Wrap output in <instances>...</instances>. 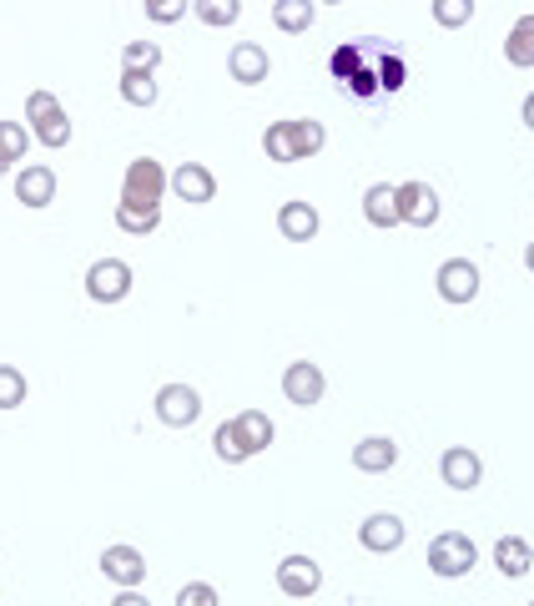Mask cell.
Here are the masks:
<instances>
[{"label":"cell","instance_id":"obj_40","mask_svg":"<svg viewBox=\"0 0 534 606\" xmlns=\"http://www.w3.org/2000/svg\"><path fill=\"white\" fill-rule=\"evenodd\" d=\"M520 117H524V127H530V132H534V91H530V97H524V111H520Z\"/></svg>","mask_w":534,"mask_h":606},{"label":"cell","instance_id":"obj_43","mask_svg":"<svg viewBox=\"0 0 534 606\" xmlns=\"http://www.w3.org/2000/svg\"><path fill=\"white\" fill-rule=\"evenodd\" d=\"M530 606H534V602H530Z\"/></svg>","mask_w":534,"mask_h":606},{"label":"cell","instance_id":"obj_19","mask_svg":"<svg viewBox=\"0 0 534 606\" xmlns=\"http://www.w3.org/2000/svg\"><path fill=\"white\" fill-rule=\"evenodd\" d=\"M232 425H238L242 445H248V455H262L268 445H273V419L262 415V409H242V415H232Z\"/></svg>","mask_w":534,"mask_h":606},{"label":"cell","instance_id":"obj_9","mask_svg":"<svg viewBox=\"0 0 534 606\" xmlns=\"http://www.w3.org/2000/svg\"><path fill=\"white\" fill-rule=\"evenodd\" d=\"M359 540H363V552L389 556V552H399V546L409 540V526L393 516V510H373V516L359 526Z\"/></svg>","mask_w":534,"mask_h":606},{"label":"cell","instance_id":"obj_25","mask_svg":"<svg viewBox=\"0 0 534 606\" xmlns=\"http://www.w3.org/2000/svg\"><path fill=\"white\" fill-rule=\"evenodd\" d=\"M121 101H131V107H157L152 71H121Z\"/></svg>","mask_w":534,"mask_h":606},{"label":"cell","instance_id":"obj_8","mask_svg":"<svg viewBox=\"0 0 534 606\" xmlns=\"http://www.w3.org/2000/svg\"><path fill=\"white\" fill-rule=\"evenodd\" d=\"M278 592L283 596H318L323 592V566L313 562V556H283L278 562Z\"/></svg>","mask_w":534,"mask_h":606},{"label":"cell","instance_id":"obj_21","mask_svg":"<svg viewBox=\"0 0 534 606\" xmlns=\"http://www.w3.org/2000/svg\"><path fill=\"white\" fill-rule=\"evenodd\" d=\"M369 51H379V46H373V36H363V41H343L339 51L328 56V71L339 77V87H343L349 77H359V71H363V56H369Z\"/></svg>","mask_w":534,"mask_h":606},{"label":"cell","instance_id":"obj_10","mask_svg":"<svg viewBox=\"0 0 534 606\" xmlns=\"http://www.w3.org/2000/svg\"><path fill=\"white\" fill-rule=\"evenodd\" d=\"M228 71H232L238 87H262L268 71H273V56H268V46H258V41H238L228 51Z\"/></svg>","mask_w":534,"mask_h":606},{"label":"cell","instance_id":"obj_2","mask_svg":"<svg viewBox=\"0 0 534 606\" xmlns=\"http://www.w3.org/2000/svg\"><path fill=\"white\" fill-rule=\"evenodd\" d=\"M474 566H480V552H474V540L464 536V530H439V536L429 540V572H434L439 582H459V576H470Z\"/></svg>","mask_w":534,"mask_h":606},{"label":"cell","instance_id":"obj_37","mask_svg":"<svg viewBox=\"0 0 534 606\" xmlns=\"http://www.w3.org/2000/svg\"><path fill=\"white\" fill-rule=\"evenodd\" d=\"M177 606H218V592H212L208 582H187L182 592H177Z\"/></svg>","mask_w":534,"mask_h":606},{"label":"cell","instance_id":"obj_27","mask_svg":"<svg viewBox=\"0 0 534 606\" xmlns=\"http://www.w3.org/2000/svg\"><path fill=\"white\" fill-rule=\"evenodd\" d=\"M212 450H218V460H228V465H242V460H252L248 455V445H242V435H238V425H218L212 430Z\"/></svg>","mask_w":534,"mask_h":606},{"label":"cell","instance_id":"obj_24","mask_svg":"<svg viewBox=\"0 0 534 606\" xmlns=\"http://www.w3.org/2000/svg\"><path fill=\"white\" fill-rule=\"evenodd\" d=\"M293 142H298V162H308V157H318L328 147V127L313 117H293Z\"/></svg>","mask_w":534,"mask_h":606},{"label":"cell","instance_id":"obj_23","mask_svg":"<svg viewBox=\"0 0 534 606\" xmlns=\"http://www.w3.org/2000/svg\"><path fill=\"white\" fill-rule=\"evenodd\" d=\"M262 152H268V162H283V167H293V162H298L293 121H273V127L262 132Z\"/></svg>","mask_w":534,"mask_h":606},{"label":"cell","instance_id":"obj_41","mask_svg":"<svg viewBox=\"0 0 534 606\" xmlns=\"http://www.w3.org/2000/svg\"><path fill=\"white\" fill-rule=\"evenodd\" d=\"M524 268H530V274H534V242H530V248H524Z\"/></svg>","mask_w":534,"mask_h":606},{"label":"cell","instance_id":"obj_15","mask_svg":"<svg viewBox=\"0 0 534 606\" xmlns=\"http://www.w3.org/2000/svg\"><path fill=\"white\" fill-rule=\"evenodd\" d=\"M16 202H26V208H51L56 202V172L41 162L21 167V177H16Z\"/></svg>","mask_w":534,"mask_h":606},{"label":"cell","instance_id":"obj_20","mask_svg":"<svg viewBox=\"0 0 534 606\" xmlns=\"http://www.w3.org/2000/svg\"><path fill=\"white\" fill-rule=\"evenodd\" d=\"M363 218H369L373 228H399V198H393L389 182H373V188L363 192Z\"/></svg>","mask_w":534,"mask_h":606},{"label":"cell","instance_id":"obj_30","mask_svg":"<svg viewBox=\"0 0 534 606\" xmlns=\"http://www.w3.org/2000/svg\"><path fill=\"white\" fill-rule=\"evenodd\" d=\"M162 67V46L157 41H131L121 51V71H157Z\"/></svg>","mask_w":534,"mask_h":606},{"label":"cell","instance_id":"obj_6","mask_svg":"<svg viewBox=\"0 0 534 606\" xmlns=\"http://www.w3.org/2000/svg\"><path fill=\"white\" fill-rule=\"evenodd\" d=\"M434 288L444 304H474V298H480V268H474L470 258H449V264H439Z\"/></svg>","mask_w":534,"mask_h":606},{"label":"cell","instance_id":"obj_26","mask_svg":"<svg viewBox=\"0 0 534 606\" xmlns=\"http://www.w3.org/2000/svg\"><path fill=\"white\" fill-rule=\"evenodd\" d=\"M117 228L131 232V238H147V232L162 228V212H147V208H127V202H117Z\"/></svg>","mask_w":534,"mask_h":606},{"label":"cell","instance_id":"obj_4","mask_svg":"<svg viewBox=\"0 0 534 606\" xmlns=\"http://www.w3.org/2000/svg\"><path fill=\"white\" fill-rule=\"evenodd\" d=\"M283 395H288V405H298V409L323 405V395H328L323 369H318L313 359H293V364L283 369Z\"/></svg>","mask_w":534,"mask_h":606},{"label":"cell","instance_id":"obj_22","mask_svg":"<svg viewBox=\"0 0 534 606\" xmlns=\"http://www.w3.org/2000/svg\"><path fill=\"white\" fill-rule=\"evenodd\" d=\"M313 21H318V6H313V0H273V26H278V31L303 36Z\"/></svg>","mask_w":534,"mask_h":606},{"label":"cell","instance_id":"obj_31","mask_svg":"<svg viewBox=\"0 0 534 606\" xmlns=\"http://www.w3.org/2000/svg\"><path fill=\"white\" fill-rule=\"evenodd\" d=\"M0 162H26V121H0Z\"/></svg>","mask_w":534,"mask_h":606},{"label":"cell","instance_id":"obj_42","mask_svg":"<svg viewBox=\"0 0 534 606\" xmlns=\"http://www.w3.org/2000/svg\"><path fill=\"white\" fill-rule=\"evenodd\" d=\"M6 172H11V167H6V162H0V177H6Z\"/></svg>","mask_w":534,"mask_h":606},{"label":"cell","instance_id":"obj_17","mask_svg":"<svg viewBox=\"0 0 534 606\" xmlns=\"http://www.w3.org/2000/svg\"><path fill=\"white\" fill-rule=\"evenodd\" d=\"M494 566H500V572L510 576V582L530 576V566H534L530 540H524V536H500V540H494Z\"/></svg>","mask_w":534,"mask_h":606},{"label":"cell","instance_id":"obj_18","mask_svg":"<svg viewBox=\"0 0 534 606\" xmlns=\"http://www.w3.org/2000/svg\"><path fill=\"white\" fill-rule=\"evenodd\" d=\"M504 61L520 71L534 67V16H520V21L510 26V36H504Z\"/></svg>","mask_w":534,"mask_h":606},{"label":"cell","instance_id":"obj_12","mask_svg":"<svg viewBox=\"0 0 534 606\" xmlns=\"http://www.w3.org/2000/svg\"><path fill=\"white\" fill-rule=\"evenodd\" d=\"M167 188H172L182 202H192V208H208V202L218 198V177H212L202 162H182L172 172V182H167Z\"/></svg>","mask_w":534,"mask_h":606},{"label":"cell","instance_id":"obj_38","mask_svg":"<svg viewBox=\"0 0 534 606\" xmlns=\"http://www.w3.org/2000/svg\"><path fill=\"white\" fill-rule=\"evenodd\" d=\"M343 91H353V97H363V101H369V97H379V71H369V67H363L359 77H349V81H343Z\"/></svg>","mask_w":534,"mask_h":606},{"label":"cell","instance_id":"obj_36","mask_svg":"<svg viewBox=\"0 0 534 606\" xmlns=\"http://www.w3.org/2000/svg\"><path fill=\"white\" fill-rule=\"evenodd\" d=\"M182 16H187V0H147V21H157V26H172Z\"/></svg>","mask_w":534,"mask_h":606},{"label":"cell","instance_id":"obj_7","mask_svg":"<svg viewBox=\"0 0 534 606\" xmlns=\"http://www.w3.org/2000/svg\"><path fill=\"white\" fill-rule=\"evenodd\" d=\"M393 198H399V222H409V228H434L439 222V192L429 182H399Z\"/></svg>","mask_w":534,"mask_h":606},{"label":"cell","instance_id":"obj_11","mask_svg":"<svg viewBox=\"0 0 534 606\" xmlns=\"http://www.w3.org/2000/svg\"><path fill=\"white\" fill-rule=\"evenodd\" d=\"M439 475H444L449 490H474V485L484 480V460L470 445H449V450L439 455Z\"/></svg>","mask_w":534,"mask_h":606},{"label":"cell","instance_id":"obj_14","mask_svg":"<svg viewBox=\"0 0 534 606\" xmlns=\"http://www.w3.org/2000/svg\"><path fill=\"white\" fill-rule=\"evenodd\" d=\"M318 228H323V218H318L313 202L293 198V202H283V208H278V232H283L288 242H313Z\"/></svg>","mask_w":534,"mask_h":606},{"label":"cell","instance_id":"obj_1","mask_svg":"<svg viewBox=\"0 0 534 606\" xmlns=\"http://www.w3.org/2000/svg\"><path fill=\"white\" fill-rule=\"evenodd\" d=\"M167 182H172V172H167L157 157H137V162H127V177H121V202H127V208L162 212Z\"/></svg>","mask_w":534,"mask_h":606},{"label":"cell","instance_id":"obj_3","mask_svg":"<svg viewBox=\"0 0 534 606\" xmlns=\"http://www.w3.org/2000/svg\"><path fill=\"white\" fill-rule=\"evenodd\" d=\"M131 294V264L121 258H97L87 268V298L91 304H121Z\"/></svg>","mask_w":534,"mask_h":606},{"label":"cell","instance_id":"obj_5","mask_svg":"<svg viewBox=\"0 0 534 606\" xmlns=\"http://www.w3.org/2000/svg\"><path fill=\"white\" fill-rule=\"evenodd\" d=\"M152 409L167 430H187V425H197V415H202V395H197L192 385H162Z\"/></svg>","mask_w":534,"mask_h":606},{"label":"cell","instance_id":"obj_35","mask_svg":"<svg viewBox=\"0 0 534 606\" xmlns=\"http://www.w3.org/2000/svg\"><path fill=\"white\" fill-rule=\"evenodd\" d=\"M61 101H56V91H31V97H26V121H46V117H61Z\"/></svg>","mask_w":534,"mask_h":606},{"label":"cell","instance_id":"obj_34","mask_svg":"<svg viewBox=\"0 0 534 606\" xmlns=\"http://www.w3.org/2000/svg\"><path fill=\"white\" fill-rule=\"evenodd\" d=\"M434 21L439 26H470L474 21V0H434Z\"/></svg>","mask_w":534,"mask_h":606},{"label":"cell","instance_id":"obj_13","mask_svg":"<svg viewBox=\"0 0 534 606\" xmlns=\"http://www.w3.org/2000/svg\"><path fill=\"white\" fill-rule=\"evenodd\" d=\"M101 572H107V582H117L121 592H127V586L147 582V556L137 552V546H107V552H101Z\"/></svg>","mask_w":534,"mask_h":606},{"label":"cell","instance_id":"obj_33","mask_svg":"<svg viewBox=\"0 0 534 606\" xmlns=\"http://www.w3.org/2000/svg\"><path fill=\"white\" fill-rule=\"evenodd\" d=\"M404 87H409V67H404V56L383 51V56H379V91H404Z\"/></svg>","mask_w":534,"mask_h":606},{"label":"cell","instance_id":"obj_28","mask_svg":"<svg viewBox=\"0 0 534 606\" xmlns=\"http://www.w3.org/2000/svg\"><path fill=\"white\" fill-rule=\"evenodd\" d=\"M26 395H31V385H26L21 369H16V364H0V409H21Z\"/></svg>","mask_w":534,"mask_h":606},{"label":"cell","instance_id":"obj_32","mask_svg":"<svg viewBox=\"0 0 534 606\" xmlns=\"http://www.w3.org/2000/svg\"><path fill=\"white\" fill-rule=\"evenodd\" d=\"M36 142L41 147H51V152H61L66 142H71V117H46V121H36Z\"/></svg>","mask_w":534,"mask_h":606},{"label":"cell","instance_id":"obj_39","mask_svg":"<svg viewBox=\"0 0 534 606\" xmlns=\"http://www.w3.org/2000/svg\"><path fill=\"white\" fill-rule=\"evenodd\" d=\"M111 606H152V602H147V596L137 592V586H127V592H121V596H117V602H111Z\"/></svg>","mask_w":534,"mask_h":606},{"label":"cell","instance_id":"obj_29","mask_svg":"<svg viewBox=\"0 0 534 606\" xmlns=\"http://www.w3.org/2000/svg\"><path fill=\"white\" fill-rule=\"evenodd\" d=\"M192 16L202 26H232V21H242V6L238 0H197Z\"/></svg>","mask_w":534,"mask_h":606},{"label":"cell","instance_id":"obj_16","mask_svg":"<svg viewBox=\"0 0 534 606\" xmlns=\"http://www.w3.org/2000/svg\"><path fill=\"white\" fill-rule=\"evenodd\" d=\"M399 465V445L389 440V435H363L359 445H353V470L363 475H383Z\"/></svg>","mask_w":534,"mask_h":606}]
</instances>
